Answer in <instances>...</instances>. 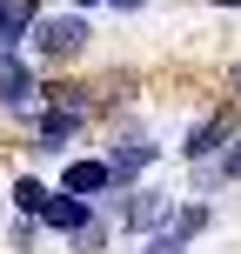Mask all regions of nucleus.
Listing matches in <instances>:
<instances>
[{
  "instance_id": "nucleus-7",
  "label": "nucleus",
  "mask_w": 241,
  "mask_h": 254,
  "mask_svg": "<svg viewBox=\"0 0 241 254\" xmlns=\"http://www.w3.org/2000/svg\"><path fill=\"white\" fill-rule=\"evenodd\" d=\"M34 20H40V13H34V0H0V40H7V47H13V40H20Z\"/></svg>"
},
{
  "instance_id": "nucleus-10",
  "label": "nucleus",
  "mask_w": 241,
  "mask_h": 254,
  "mask_svg": "<svg viewBox=\"0 0 241 254\" xmlns=\"http://www.w3.org/2000/svg\"><path fill=\"white\" fill-rule=\"evenodd\" d=\"M67 241H74L80 254H94V248H101V241H107V228H101V221H94V214H87V221H80V228H74V234H67Z\"/></svg>"
},
{
  "instance_id": "nucleus-11",
  "label": "nucleus",
  "mask_w": 241,
  "mask_h": 254,
  "mask_svg": "<svg viewBox=\"0 0 241 254\" xmlns=\"http://www.w3.org/2000/svg\"><path fill=\"white\" fill-rule=\"evenodd\" d=\"M40 194H47V188H40V181H13V207H20L27 221H34V207H40Z\"/></svg>"
},
{
  "instance_id": "nucleus-8",
  "label": "nucleus",
  "mask_w": 241,
  "mask_h": 254,
  "mask_svg": "<svg viewBox=\"0 0 241 254\" xmlns=\"http://www.w3.org/2000/svg\"><path fill=\"white\" fill-rule=\"evenodd\" d=\"M154 161V147H148V140H121V147H114V161H107V174H134V167H148Z\"/></svg>"
},
{
  "instance_id": "nucleus-5",
  "label": "nucleus",
  "mask_w": 241,
  "mask_h": 254,
  "mask_svg": "<svg viewBox=\"0 0 241 254\" xmlns=\"http://www.w3.org/2000/svg\"><path fill=\"white\" fill-rule=\"evenodd\" d=\"M34 74H27V61H13V54H0V101H7V107H27V101H34Z\"/></svg>"
},
{
  "instance_id": "nucleus-3",
  "label": "nucleus",
  "mask_w": 241,
  "mask_h": 254,
  "mask_svg": "<svg viewBox=\"0 0 241 254\" xmlns=\"http://www.w3.org/2000/svg\"><path fill=\"white\" fill-rule=\"evenodd\" d=\"M34 221H47L54 234H74L80 221H87V201H74V194H61V188H47V194H40V207H34Z\"/></svg>"
},
{
  "instance_id": "nucleus-12",
  "label": "nucleus",
  "mask_w": 241,
  "mask_h": 254,
  "mask_svg": "<svg viewBox=\"0 0 241 254\" xmlns=\"http://www.w3.org/2000/svg\"><path fill=\"white\" fill-rule=\"evenodd\" d=\"M221 181H241V134H235V147L221 154Z\"/></svg>"
},
{
  "instance_id": "nucleus-16",
  "label": "nucleus",
  "mask_w": 241,
  "mask_h": 254,
  "mask_svg": "<svg viewBox=\"0 0 241 254\" xmlns=\"http://www.w3.org/2000/svg\"><path fill=\"white\" fill-rule=\"evenodd\" d=\"M0 54H13V47H7V40H0Z\"/></svg>"
},
{
  "instance_id": "nucleus-14",
  "label": "nucleus",
  "mask_w": 241,
  "mask_h": 254,
  "mask_svg": "<svg viewBox=\"0 0 241 254\" xmlns=\"http://www.w3.org/2000/svg\"><path fill=\"white\" fill-rule=\"evenodd\" d=\"M208 7H241V0H208Z\"/></svg>"
},
{
  "instance_id": "nucleus-4",
  "label": "nucleus",
  "mask_w": 241,
  "mask_h": 254,
  "mask_svg": "<svg viewBox=\"0 0 241 254\" xmlns=\"http://www.w3.org/2000/svg\"><path fill=\"white\" fill-rule=\"evenodd\" d=\"M107 161H67V174H61V194H74V201H94V194L107 188Z\"/></svg>"
},
{
  "instance_id": "nucleus-15",
  "label": "nucleus",
  "mask_w": 241,
  "mask_h": 254,
  "mask_svg": "<svg viewBox=\"0 0 241 254\" xmlns=\"http://www.w3.org/2000/svg\"><path fill=\"white\" fill-rule=\"evenodd\" d=\"M74 7H101V0H74Z\"/></svg>"
},
{
  "instance_id": "nucleus-9",
  "label": "nucleus",
  "mask_w": 241,
  "mask_h": 254,
  "mask_svg": "<svg viewBox=\"0 0 241 254\" xmlns=\"http://www.w3.org/2000/svg\"><path fill=\"white\" fill-rule=\"evenodd\" d=\"M161 214H167V201H161V194H134V201H127V228H154Z\"/></svg>"
},
{
  "instance_id": "nucleus-6",
  "label": "nucleus",
  "mask_w": 241,
  "mask_h": 254,
  "mask_svg": "<svg viewBox=\"0 0 241 254\" xmlns=\"http://www.w3.org/2000/svg\"><path fill=\"white\" fill-rule=\"evenodd\" d=\"M74 134H80V114H67V107H47L40 114V147H67Z\"/></svg>"
},
{
  "instance_id": "nucleus-2",
  "label": "nucleus",
  "mask_w": 241,
  "mask_h": 254,
  "mask_svg": "<svg viewBox=\"0 0 241 254\" xmlns=\"http://www.w3.org/2000/svg\"><path fill=\"white\" fill-rule=\"evenodd\" d=\"M235 127H241V121H235V107H215L208 121H194V127H188V161H208L215 147H228Z\"/></svg>"
},
{
  "instance_id": "nucleus-1",
  "label": "nucleus",
  "mask_w": 241,
  "mask_h": 254,
  "mask_svg": "<svg viewBox=\"0 0 241 254\" xmlns=\"http://www.w3.org/2000/svg\"><path fill=\"white\" fill-rule=\"evenodd\" d=\"M27 34H34V54H40V61H74V54L94 40L80 13H67V20H34Z\"/></svg>"
},
{
  "instance_id": "nucleus-13",
  "label": "nucleus",
  "mask_w": 241,
  "mask_h": 254,
  "mask_svg": "<svg viewBox=\"0 0 241 254\" xmlns=\"http://www.w3.org/2000/svg\"><path fill=\"white\" fill-rule=\"evenodd\" d=\"M114 7H121V13H134V7H148V0H114Z\"/></svg>"
}]
</instances>
